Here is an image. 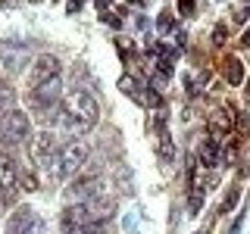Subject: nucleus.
Returning a JSON list of instances; mask_svg holds the SVG:
<instances>
[{
  "label": "nucleus",
  "mask_w": 250,
  "mask_h": 234,
  "mask_svg": "<svg viewBox=\"0 0 250 234\" xmlns=\"http://www.w3.org/2000/svg\"><path fill=\"white\" fill-rule=\"evenodd\" d=\"M57 125L62 135H69L72 140L78 135H84V131H91L97 125V100L88 91H69L60 103Z\"/></svg>",
  "instance_id": "obj_1"
},
{
  "label": "nucleus",
  "mask_w": 250,
  "mask_h": 234,
  "mask_svg": "<svg viewBox=\"0 0 250 234\" xmlns=\"http://www.w3.org/2000/svg\"><path fill=\"white\" fill-rule=\"evenodd\" d=\"M60 103H62V81L60 75L50 81H41L35 88H28V106L35 109V116L41 122H53L60 116Z\"/></svg>",
  "instance_id": "obj_2"
},
{
  "label": "nucleus",
  "mask_w": 250,
  "mask_h": 234,
  "mask_svg": "<svg viewBox=\"0 0 250 234\" xmlns=\"http://www.w3.org/2000/svg\"><path fill=\"white\" fill-rule=\"evenodd\" d=\"M60 140L57 135H50V131H38L35 137H31V156L38 159V166L44 172H50L53 178H60Z\"/></svg>",
  "instance_id": "obj_3"
},
{
  "label": "nucleus",
  "mask_w": 250,
  "mask_h": 234,
  "mask_svg": "<svg viewBox=\"0 0 250 234\" xmlns=\"http://www.w3.org/2000/svg\"><path fill=\"white\" fill-rule=\"evenodd\" d=\"M31 137V119L22 109H10L6 116H0V147H16L25 144Z\"/></svg>",
  "instance_id": "obj_4"
},
{
  "label": "nucleus",
  "mask_w": 250,
  "mask_h": 234,
  "mask_svg": "<svg viewBox=\"0 0 250 234\" xmlns=\"http://www.w3.org/2000/svg\"><path fill=\"white\" fill-rule=\"evenodd\" d=\"M60 228H62V234H104L106 225L94 222L88 215V209H84V203H72V206L62 209Z\"/></svg>",
  "instance_id": "obj_5"
},
{
  "label": "nucleus",
  "mask_w": 250,
  "mask_h": 234,
  "mask_svg": "<svg viewBox=\"0 0 250 234\" xmlns=\"http://www.w3.org/2000/svg\"><path fill=\"white\" fill-rule=\"evenodd\" d=\"M88 156H91V147L84 144L82 137L69 140L60 150V178H75L78 172L88 166Z\"/></svg>",
  "instance_id": "obj_6"
},
{
  "label": "nucleus",
  "mask_w": 250,
  "mask_h": 234,
  "mask_svg": "<svg viewBox=\"0 0 250 234\" xmlns=\"http://www.w3.org/2000/svg\"><path fill=\"white\" fill-rule=\"evenodd\" d=\"M16 194H19V166H16L10 147H3L0 150V203L3 206L16 203Z\"/></svg>",
  "instance_id": "obj_7"
},
{
  "label": "nucleus",
  "mask_w": 250,
  "mask_h": 234,
  "mask_svg": "<svg viewBox=\"0 0 250 234\" xmlns=\"http://www.w3.org/2000/svg\"><path fill=\"white\" fill-rule=\"evenodd\" d=\"M3 234H47V225H44V218L38 215L31 206H19L10 215Z\"/></svg>",
  "instance_id": "obj_8"
},
{
  "label": "nucleus",
  "mask_w": 250,
  "mask_h": 234,
  "mask_svg": "<svg viewBox=\"0 0 250 234\" xmlns=\"http://www.w3.org/2000/svg\"><path fill=\"white\" fill-rule=\"evenodd\" d=\"M100 172H84V175H78L75 178V184L69 187V200H75V203H88L94 197H100Z\"/></svg>",
  "instance_id": "obj_9"
},
{
  "label": "nucleus",
  "mask_w": 250,
  "mask_h": 234,
  "mask_svg": "<svg viewBox=\"0 0 250 234\" xmlns=\"http://www.w3.org/2000/svg\"><path fill=\"white\" fill-rule=\"evenodd\" d=\"M207 128H209V135L213 137H229L231 131H234V109L225 103V106H216V109H209V116H207Z\"/></svg>",
  "instance_id": "obj_10"
},
{
  "label": "nucleus",
  "mask_w": 250,
  "mask_h": 234,
  "mask_svg": "<svg viewBox=\"0 0 250 234\" xmlns=\"http://www.w3.org/2000/svg\"><path fill=\"white\" fill-rule=\"evenodd\" d=\"M57 75H60V59L53 57V53H41V57H35V62H31V69H28L31 88L41 84V81H50V78H57Z\"/></svg>",
  "instance_id": "obj_11"
},
{
  "label": "nucleus",
  "mask_w": 250,
  "mask_h": 234,
  "mask_svg": "<svg viewBox=\"0 0 250 234\" xmlns=\"http://www.w3.org/2000/svg\"><path fill=\"white\" fill-rule=\"evenodd\" d=\"M197 156H200V162L207 169H216L219 162H225V147H222V140L219 137H213L207 131L200 140H197Z\"/></svg>",
  "instance_id": "obj_12"
},
{
  "label": "nucleus",
  "mask_w": 250,
  "mask_h": 234,
  "mask_svg": "<svg viewBox=\"0 0 250 234\" xmlns=\"http://www.w3.org/2000/svg\"><path fill=\"white\" fill-rule=\"evenodd\" d=\"M84 209H88V215L94 218V222H100V225H106L109 218L116 215V203L109 197H94V200L84 203Z\"/></svg>",
  "instance_id": "obj_13"
},
{
  "label": "nucleus",
  "mask_w": 250,
  "mask_h": 234,
  "mask_svg": "<svg viewBox=\"0 0 250 234\" xmlns=\"http://www.w3.org/2000/svg\"><path fill=\"white\" fill-rule=\"evenodd\" d=\"M156 150H160L163 159H172V156H175V144H172V135L166 131V125H163V116L156 119Z\"/></svg>",
  "instance_id": "obj_14"
},
{
  "label": "nucleus",
  "mask_w": 250,
  "mask_h": 234,
  "mask_svg": "<svg viewBox=\"0 0 250 234\" xmlns=\"http://www.w3.org/2000/svg\"><path fill=\"white\" fill-rule=\"evenodd\" d=\"M222 72H225V81H229V84H241V81H244V66H241L238 57H225L222 59Z\"/></svg>",
  "instance_id": "obj_15"
},
{
  "label": "nucleus",
  "mask_w": 250,
  "mask_h": 234,
  "mask_svg": "<svg viewBox=\"0 0 250 234\" xmlns=\"http://www.w3.org/2000/svg\"><path fill=\"white\" fill-rule=\"evenodd\" d=\"M25 59H28L25 50H3V66H6V72H19V69H25Z\"/></svg>",
  "instance_id": "obj_16"
},
{
  "label": "nucleus",
  "mask_w": 250,
  "mask_h": 234,
  "mask_svg": "<svg viewBox=\"0 0 250 234\" xmlns=\"http://www.w3.org/2000/svg\"><path fill=\"white\" fill-rule=\"evenodd\" d=\"M119 91H122V94H128L131 100H138V103H147V94H141V91H138V84H135V78H128V75H122V78H119Z\"/></svg>",
  "instance_id": "obj_17"
},
{
  "label": "nucleus",
  "mask_w": 250,
  "mask_h": 234,
  "mask_svg": "<svg viewBox=\"0 0 250 234\" xmlns=\"http://www.w3.org/2000/svg\"><path fill=\"white\" fill-rule=\"evenodd\" d=\"M13 100H16V91H13V84L0 81V116H6V113L13 109Z\"/></svg>",
  "instance_id": "obj_18"
},
{
  "label": "nucleus",
  "mask_w": 250,
  "mask_h": 234,
  "mask_svg": "<svg viewBox=\"0 0 250 234\" xmlns=\"http://www.w3.org/2000/svg\"><path fill=\"white\" fill-rule=\"evenodd\" d=\"M19 187H22V191H38V178H35V172H31V169L19 172Z\"/></svg>",
  "instance_id": "obj_19"
},
{
  "label": "nucleus",
  "mask_w": 250,
  "mask_h": 234,
  "mask_svg": "<svg viewBox=\"0 0 250 234\" xmlns=\"http://www.w3.org/2000/svg\"><path fill=\"white\" fill-rule=\"evenodd\" d=\"M238 197H241V191H238V187H231V191L225 194V200H222V213H231L234 203H238Z\"/></svg>",
  "instance_id": "obj_20"
},
{
  "label": "nucleus",
  "mask_w": 250,
  "mask_h": 234,
  "mask_svg": "<svg viewBox=\"0 0 250 234\" xmlns=\"http://www.w3.org/2000/svg\"><path fill=\"white\" fill-rule=\"evenodd\" d=\"M225 38H229V28L219 22V25L213 28V44H225Z\"/></svg>",
  "instance_id": "obj_21"
},
{
  "label": "nucleus",
  "mask_w": 250,
  "mask_h": 234,
  "mask_svg": "<svg viewBox=\"0 0 250 234\" xmlns=\"http://www.w3.org/2000/svg\"><path fill=\"white\" fill-rule=\"evenodd\" d=\"M156 28H160V31H169V28H172V13H169V10L160 13V19H156Z\"/></svg>",
  "instance_id": "obj_22"
},
{
  "label": "nucleus",
  "mask_w": 250,
  "mask_h": 234,
  "mask_svg": "<svg viewBox=\"0 0 250 234\" xmlns=\"http://www.w3.org/2000/svg\"><path fill=\"white\" fill-rule=\"evenodd\" d=\"M178 13H182V16H191L194 13V0H178Z\"/></svg>",
  "instance_id": "obj_23"
},
{
  "label": "nucleus",
  "mask_w": 250,
  "mask_h": 234,
  "mask_svg": "<svg viewBox=\"0 0 250 234\" xmlns=\"http://www.w3.org/2000/svg\"><path fill=\"white\" fill-rule=\"evenodd\" d=\"M78 6H82V0H69V13H78Z\"/></svg>",
  "instance_id": "obj_24"
},
{
  "label": "nucleus",
  "mask_w": 250,
  "mask_h": 234,
  "mask_svg": "<svg viewBox=\"0 0 250 234\" xmlns=\"http://www.w3.org/2000/svg\"><path fill=\"white\" fill-rule=\"evenodd\" d=\"M241 41H244V47H250V28L244 31V38H241Z\"/></svg>",
  "instance_id": "obj_25"
},
{
  "label": "nucleus",
  "mask_w": 250,
  "mask_h": 234,
  "mask_svg": "<svg viewBox=\"0 0 250 234\" xmlns=\"http://www.w3.org/2000/svg\"><path fill=\"white\" fill-rule=\"evenodd\" d=\"M247 94H250V88H247Z\"/></svg>",
  "instance_id": "obj_26"
}]
</instances>
